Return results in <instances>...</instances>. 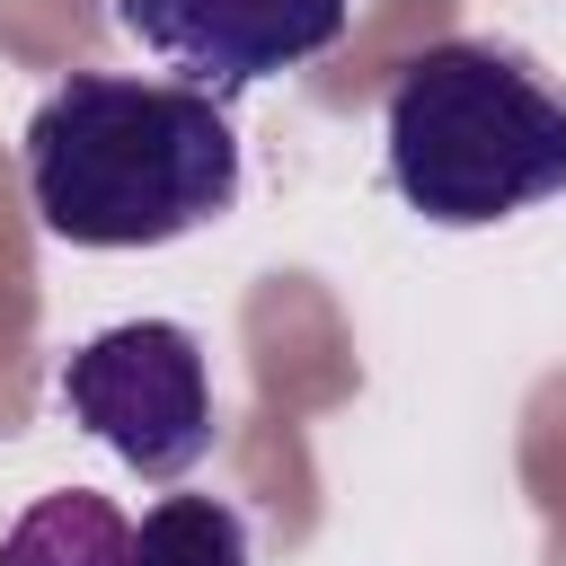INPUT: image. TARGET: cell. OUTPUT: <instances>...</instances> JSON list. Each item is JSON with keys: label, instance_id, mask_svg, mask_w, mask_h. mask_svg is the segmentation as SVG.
Here are the masks:
<instances>
[{"label": "cell", "instance_id": "obj_1", "mask_svg": "<svg viewBox=\"0 0 566 566\" xmlns=\"http://www.w3.org/2000/svg\"><path fill=\"white\" fill-rule=\"evenodd\" d=\"M27 203L71 248H168L239 203L230 106L186 80L71 71L27 115Z\"/></svg>", "mask_w": 566, "mask_h": 566}, {"label": "cell", "instance_id": "obj_2", "mask_svg": "<svg viewBox=\"0 0 566 566\" xmlns=\"http://www.w3.org/2000/svg\"><path fill=\"white\" fill-rule=\"evenodd\" d=\"M389 186L433 230H495L566 195V88L486 35L424 44L380 106Z\"/></svg>", "mask_w": 566, "mask_h": 566}, {"label": "cell", "instance_id": "obj_3", "mask_svg": "<svg viewBox=\"0 0 566 566\" xmlns=\"http://www.w3.org/2000/svg\"><path fill=\"white\" fill-rule=\"evenodd\" d=\"M62 407L142 478H186L212 451V371L177 318H124L88 336L62 363Z\"/></svg>", "mask_w": 566, "mask_h": 566}, {"label": "cell", "instance_id": "obj_4", "mask_svg": "<svg viewBox=\"0 0 566 566\" xmlns=\"http://www.w3.org/2000/svg\"><path fill=\"white\" fill-rule=\"evenodd\" d=\"M354 0H115L124 35H142L186 88L239 97L274 71L318 62L345 35Z\"/></svg>", "mask_w": 566, "mask_h": 566}, {"label": "cell", "instance_id": "obj_5", "mask_svg": "<svg viewBox=\"0 0 566 566\" xmlns=\"http://www.w3.org/2000/svg\"><path fill=\"white\" fill-rule=\"evenodd\" d=\"M0 566H133V522L97 486H53L0 531Z\"/></svg>", "mask_w": 566, "mask_h": 566}, {"label": "cell", "instance_id": "obj_6", "mask_svg": "<svg viewBox=\"0 0 566 566\" xmlns=\"http://www.w3.org/2000/svg\"><path fill=\"white\" fill-rule=\"evenodd\" d=\"M133 566H248V522L221 495H159L133 531Z\"/></svg>", "mask_w": 566, "mask_h": 566}]
</instances>
